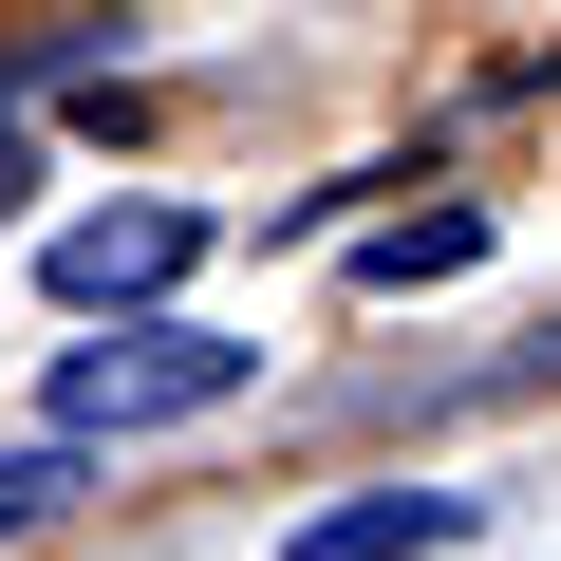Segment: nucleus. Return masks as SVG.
I'll list each match as a JSON object with an SVG mask.
<instances>
[{"label": "nucleus", "mask_w": 561, "mask_h": 561, "mask_svg": "<svg viewBox=\"0 0 561 561\" xmlns=\"http://www.w3.org/2000/svg\"><path fill=\"white\" fill-rule=\"evenodd\" d=\"M262 375V337H76L57 356V449L94 431H169V412H225Z\"/></svg>", "instance_id": "f257e3e1"}, {"label": "nucleus", "mask_w": 561, "mask_h": 561, "mask_svg": "<svg viewBox=\"0 0 561 561\" xmlns=\"http://www.w3.org/2000/svg\"><path fill=\"white\" fill-rule=\"evenodd\" d=\"M187 262H206V225H187V206H94V225H57V243H38V280H57L76 319H131V300H169Z\"/></svg>", "instance_id": "f03ea898"}, {"label": "nucleus", "mask_w": 561, "mask_h": 561, "mask_svg": "<svg viewBox=\"0 0 561 561\" xmlns=\"http://www.w3.org/2000/svg\"><path fill=\"white\" fill-rule=\"evenodd\" d=\"M431 542H468V505L449 486H375V505H319L280 561H431Z\"/></svg>", "instance_id": "7ed1b4c3"}, {"label": "nucleus", "mask_w": 561, "mask_h": 561, "mask_svg": "<svg viewBox=\"0 0 561 561\" xmlns=\"http://www.w3.org/2000/svg\"><path fill=\"white\" fill-rule=\"evenodd\" d=\"M468 243H486V225H468V206H431V225H375V243H356V280H375V300H412V280H449Z\"/></svg>", "instance_id": "20e7f679"}, {"label": "nucleus", "mask_w": 561, "mask_h": 561, "mask_svg": "<svg viewBox=\"0 0 561 561\" xmlns=\"http://www.w3.org/2000/svg\"><path fill=\"white\" fill-rule=\"evenodd\" d=\"M57 505H76V449H0V542L57 524Z\"/></svg>", "instance_id": "39448f33"}, {"label": "nucleus", "mask_w": 561, "mask_h": 561, "mask_svg": "<svg viewBox=\"0 0 561 561\" xmlns=\"http://www.w3.org/2000/svg\"><path fill=\"white\" fill-rule=\"evenodd\" d=\"M0 206H20V131H0Z\"/></svg>", "instance_id": "423d86ee"}]
</instances>
